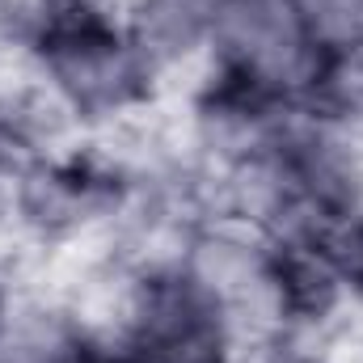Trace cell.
I'll use <instances>...</instances> for the list:
<instances>
[{
	"label": "cell",
	"instance_id": "cell-1",
	"mask_svg": "<svg viewBox=\"0 0 363 363\" xmlns=\"http://www.w3.org/2000/svg\"><path fill=\"white\" fill-rule=\"evenodd\" d=\"M216 34L237 72L254 85H300L313 77L317 43L296 0H220Z\"/></svg>",
	"mask_w": 363,
	"mask_h": 363
},
{
	"label": "cell",
	"instance_id": "cell-2",
	"mask_svg": "<svg viewBox=\"0 0 363 363\" xmlns=\"http://www.w3.org/2000/svg\"><path fill=\"white\" fill-rule=\"evenodd\" d=\"M55 77L77 101L110 106L127 93L135 64L110 30H101L97 21H81L55 38Z\"/></svg>",
	"mask_w": 363,
	"mask_h": 363
},
{
	"label": "cell",
	"instance_id": "cell-3",
	"mask_svg": "<svg viewBox=\"0 0 363 363\" xmlns=\"http://www.w3.org/2000/svg\"><path fill=\"white\" fill-rule=\"evenodd\" d=\"M317 47H363V0H296Z\"/></svg>",
	"mask_w": 363,
	"mask_h": 363
},
{
	"label": "cell",
	"instance_id": "cell-4",
	"mask_svg": "<svg viewBox=\"0 0 363 363\" xmlns=\"http://www.w3.org/2000/svg\"><path fill=\"white\" fill-rule=\"evenodd\" d=\"M144 363H190V359H178V355H152V359H144Z\"/></svg>",
	"mask_w": 363,
	"mask_h": 363
}]
</instances>
